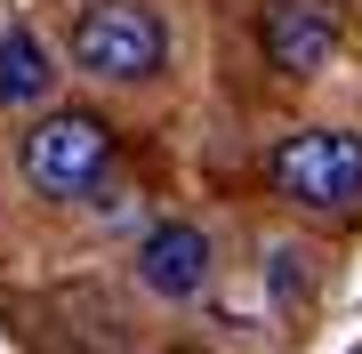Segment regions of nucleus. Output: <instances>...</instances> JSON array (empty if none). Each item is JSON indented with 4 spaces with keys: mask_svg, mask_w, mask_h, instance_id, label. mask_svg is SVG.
I'll return each mask as SVG.
<instances>
[{
    "mask_svg": "<svg viewBox=\"0 0 362 354\" xmlns=\"http://www.w3.org/2000/svg\"><path fill=\"white\" fill-rule=\"evenodd\" d=\"M65 57L89 81H105V89H145L169 65V25L145 0H89L65 33Z\"/></svg>",
    "mask_w": 362,
    "mask_h": 354,
    "instance_id": "1",
    "label": "nucleus"
},
{
    "mask_svg": "<svg viewBox=\"0 0 362 354\" xmlns=\"http://www.w3.org/2000/svg\"><path fill=\"white\" fill-rule=\"evenodd\" d=\"M105 170H113V121L105 113L65 105V113H40L16 137V177L33 194H49V201H81Z\"/></svg>",
    "mask_w": 362,
    "mask_h": 354,
    "instance_id": "2",
    "label": "nucleus"
},
{
    "mask_svg": "<svg viewBox=\"0 0 362 354\" xmlns=\"http://www.w3.org/2000/svg\"><path fill=\"white\" fill-rule=\"evenodd\" d=\"M266 185L298 210H354L362 201V137L354 129H290L266 153Z\"/></svg>",
    "mask_w": 362,
    "mask_h": 354,
    "instance_id": "3",
    "label": "nucleus"
},
{
    "mask_svg": "<svg viewBox=\"0 0 362 354\" xmlns=\"http://www.w3.org/2000/svg\"><path fill=\"white\" fill-rule=\"evenodd\" d=\"M338 40H346V25H338V0H266V16H258V49H266V65L290 73V81L322 73L330 57H338Z\"/></svg>",
    "mask_w": 362,
    "mask_h": 354,
    "instance_id": "4",
    "label": "nucleus"
},
{
    "mask_svg": "<svg viewBox=\"0 0 362 354\" xmlns=\"http://www.w3.org/2000/svg\"><path fill=\"white\" fill-rule=\"evenodd\" d=\"M209 266H218V249H209V234L194 218H161V225H145V242H137V282L153 290V298H169V306L202 298Z\"/></svg>",
    "mask_w": 362,
    "mask_h": 354,
    "instance_id": "5",
    "label": "nucleus"
},
{
    "mask_svg": "<svg viewBox=\"0 0 362 354\" xmlns=\"http://www.w3.org/2000/svg\"><path fill=\"white\" fill-rule=\"evenodd\" d=\"M49 81H57V57H49V40H40L33 25H8L0 33V105H40L49 97Z\"/></svg>",
    "mask_w": 362,
    "mask_h": 354,
    "instance_id": "6",
    "label": "nucleus"
},
{
    "mask_svg": "<svg viewBox=\"0 0 362 354\" xmlns=\"http://www.w3.org/2000/svg\"><path fill=\"white\" fill-rule=\"evenodd\" d=\"M177 354H202V346H177Z\"/></svg>",
    "mask_w": 362,
    "mask_h": 354,
    "instance_id": "7",
    "label": "nucleus"
}]
</instances>
